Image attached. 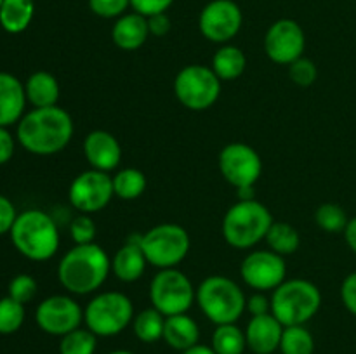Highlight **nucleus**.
Segmentation results:
<instances>
[{"instance_id":"6e6552de","label":"nucleus","mask_w":356,"mask_h":354,"mask_svg":"<svg viewBox=\"0 0 356 354\" xmlns=\"http://www.w3.org/2000/svg\"><path fill=\"white\" fill-rule=\"evenodd\" d=\"M141 248L149 266L156 269L177 267L190 253V233L176 222L156 224L143 233Z\"/></svg>"},{"instance_id":"f03ea898","label":"nucleus","mask_w":356,"mask_h":354,"mask_svg":"<svg viewBox=\"0 0 356 354\" xmlns=\"http://www.w3.org/2000/svg\"><path fill=\"white\" fill-rule=\"evenodd\" d=\"M111 259L101 245H73L58 264V281L70 295H92L106 283Z\"/></svg>"},{"instance_id":"4c0bfd02","label":"nucleus","mask_w":356,"mask_h":354,"mask_svg":"<svg viewBox=\"0 0 356 354\" xmlns=\"http://www.w3.org/2000/svg\"><path fill=\"white\" fill-rule=\"evenodd\" d=\"M172 3L174 0H131V7L134 9V12L141 14L145 17L153 16V14L167 12Z\"/></svg>"},{"instance_id":"79ce46f5","label":"nucleus","mask_w":356,"mask_h":354,"mask_svg":"<svg viewBox=\"0 0 356 354\" xmlns=\"http://www.w3.org/2000/svg\"><path fill=\"white\" fill-rule=\"evenodd\" d=\"M17 139L9 132V127H0V165L10 162L16 151Z\"/></svg>"},{"instance_id":"f8f14e48","label":"nucleus","mask_w":356,"mask_h":354,"mask_svg":"<svg viewBox=\"0 0 356 354\" xmlns=\"http://www.w3.org/2000/svg\"><path fill=\"white\" fill-rule=\"evenodd\" d=\"M218 167L221 176L235 189L256 186L263 176V158L245 142H229L219 151Z\"/></svg>"},{"instance_id":"f257e3e1","label":"nucleus","mask_w":356,"mask_h":354,"mask_svg":"<svg viewBox=\"0 0 356 354\" xmlns=\"http://www.w3.org/2000/svg\"><path fill=\"white\" fill-rule=\"evenodd\" d=\"M75 134L73 118L59 104L31 108L16 125V139L24 151L37 156H52L68 148Z\"/></svg>"},{"instance_id":"39448f33","label":"nucleus","mask_w":356,"mask_h":354,"mask_svg":"<svg viewBox=\"0 0 356 354\" xmlns=\"http://www.w3.org/2000/svg\"><path fill=\"white\" fill-rule=\"evenodd\" d=\"M195 302L202 314L218 326L236 323L242 318L245 312L247 295L233 278L225 274H211L197 287Z\"/></svg>"},{"instance_id":"6ab92c4d","label":"nucleus","mask_w":356,"mask_h":354,"mask_svg":"<svg viewBox=\"0 0 356 354\" xmlns=\"http://www.w3.org/2000/svg\"><path fill=\"white\" fill-rule=\"evenodd\" d=\"M24 83L16 75L0 71V127L17 125L26 113Z\"/></svg>"},{"instance_id":"b1692460","label":"nucleus","mask_w":356,"mask_h":354,"mask_svg":"<svg viewBox=\"0 0 356 354\" xmlns=\"http://www.w3.org/2000/svg\"><path fill=\"white\" fill-rule=\"evenodd\" d=\"M211 68L221 82L240 78L247 68L245 52L233 44L219 45V49L212 56Z\"/></svg>"},{"instance_id":"f3484780","label":"nucleus","mask_w":356,"mask_h":354,"mask_svg":"<svg viewBox=\"0 0 356 354\" xmlns=\"http://www.w3.org/2000/svg\"><path fill=\"white\" fill-rule=\"evenodd\" d=\"M82 151L90 169L106 174L117 170L122 163V156H124L118 139L111 132L103 130V128L90 130L86 135Z\"/></svg>"},{"instance_id":"473e14b6","label":"nucleus","mask_w":356,"mask_h":354,"mask_svg":"<svg viewBox=\"0 0 356 354\" xmlns=\"http://www.w3.org/2000/svg\"><path fill=\"white\" fill-rule=\"evenodd\" d=\"M26 319L24 304L14 301L9 295L0 298V335H13L23 326Z\"/></svg>"},{"instance_id":"49530a36","label":"nucleus","mask_w":356,"mask_h":354,"mask_svg":"<svg viewBox=\"0 0 356 354\" xmlns=\"http://www.w3.org/2000/svg\"><path fill=\"white\" fill-rule=\"evenodd\" d=\"M236 200H256V191H254V186L240 187V189H236Z\"/></svg>"},{"instance_id":"9b49d317","label":"nucleus","mask_w":356,"mask_h":354,"mask_svg":"<svg viewBox=\"0 0 356 354\" xmlns=\"http://www.w3.org/2000/svg\"><path fill=\"white\" fill-rule=\"evenodd\" d=\"M35 323L44 333L61 339L83 325V307L73 295H49L35 309Z\"/></svg>"},{"instance_id":"5701e85b","label":"nucleus","mask_w":356,"mask_h":354,"mask_svg":"<svg viewBox=\"0 0 356 354\" xmlns=\"http://www.w3.org/2000/svg\"><path fill=\"white\" fill-rule=\"evenodd\" d=\"M24 92H26L28 104L33 108H49L58 104L61 97V87L52 73L40 69L28 76L24 82Z\"/></svg>"},{"instance_id":"bb28decb","label":"nucleus","mask_w":356,"mask_h":354,"mask_svg":"<svg viewBox=\"0 0 356 354\" xmlns=\"http://www.w3.org/2000/svg\"><path fill=\"white\" fill-rule=\"evenodd\" d=\"M111 183H113L115 196L125 201L138 200L148 186L145 172L136 167H124V169L117 170L115 176H111Z\"/></svg>"},{"instance_id":"393cba45","label":"nucleus","mask_w":356,"mask_h":354,"mask_svg":"<svg viewBox=\"0 0 356 354\" xmlns=\"http://www.w3.org/2000/svg\"><path fill=\"white\" fill-rule=\"evenodd\" d=\"M35 0H3L0 6V26L10 35H19L31 24Z\"/></svg>"},{"instance_id":"a211bd4d","label":"nucleus","mask_w":356,"mask_h":354,"mask_svg":"<svg viewBox=\"0 0 356 354\" xmlns=\"http://www.w3.org/2000/svg\"><path fill=\"white\" fill-rule=\"evenodd\" d=\"M285 326L273 314L250 316L243 328L247 339V349L252 354H275L280 347L282 333Z\"/></svg>"},{"instance_id":"4be33fe9","label":"nucleus","mask_w":356,"mask_h":354,"mask_svg":"<svg viewBox=\"0 0 356 354\" xmlns=\"http://www.w3.org/2000/svg\"><path fill=\"white\" fill-rule=\"evenodd\" d=\"M162 340L170 349L183 353L200 342V326H198L197 319L191 318L188 312L167 316Z\"/></svg>"},{"instance_id":"cd10ccee","label":"nucleus","mask_w":356,"mask_h":354,"mask_svg":"<svg viewBox=\"0 0 356 354\" xmlns=\"http://www.w3.org/2000/svg\"><path fill=\"white\" fill-rule=\"evenodd\" d=\"M264 242H266L268 248L277 252L278 255L285 257L298 252L299 246H301V235H299L298 229L292 224H289V222L275 221L273 224H271Z\"/></svg>"},{"instance_id":"c756f323","label":"nucleus","mask_w":356,"mask_h":354,"mask_svg":"<svg viewBox=\"0 0 356 354\" xmlns=\"http://www.w3.org/2000/svg\"><path fill=\"white\" fill-rule=\"evenodd\" d=\"M315 337L306 325L285 326L280 340V354H315Z\"/></svg>"},{"instance_id":"4468645a","label":"nucleus","mask_w":356,"mask_h":354,"mask_svg":"<svg viewBox=\"0 0 356 354\" xmlns=\"http://www.w3.org/2000/svg\"><path fill=\"white\" fill-rule=\"evenodd\" d=\"M115 191L111 176L101 170H83L70 183L68 200L79 214H97L113 200Z\"/></svg>"},{"instance_id":"c03bdc74","label":"nucleus","mask_w":356,"mask_h":354,"mask_svg":"<svg viewBox=\"0 0 356 354\" xmlns=\"http://www.w3.org/2000/svg\"><path fill=\"white\" fill-rule=\"evenodd\" d=\"M343 235H344V239H346V245L350 246L351 252L356 253V215L355 217H350Z\"/></svg>"},{"instance_id":"aec40b11","label":"nucleus","mask_w":356,"mask_h":354,"mask_svg":"<svg viewBox=\"0 0 356 354\" xmlns=\"http://www.w3.org/2000/svg\"><path fill=\"white\" fill-rule=\"evenodd\" d=\"M152 37L148 30V17L138 12H125L115 19L111 28V40L122 51H138Z\"/></svg>"},{"instance_id":"a878e982","label":"nucleus","mask_w":356,"mask_h":354,"mask_svg":"<svg viewBox=\"0 0 356 354\" xmlns=\"http://www.w3.org/2000/svg\"><path fill=\"white\" fill-rule=\"evenodd\" d=\"M132 332L134 337L143 344H155L163 339L165 328V316L155 307H146L139 311L132 319Z\"/></svg>"},{"instance_id":"dca6fc26","label":"nucleus","mask_w":356,"mask_h":354,"mask_svg":"<svg viewBox=\"0 0 356 354\" xmlns=\"http://www.w3.org/2000/svg\"><path fill=\"white\" fill-rule=\"evenodd\" d=\"M306 35L301 24L294 19H278L264 35V52L277 65L289 66L305 56Z\"/></svg>"},{"instance_id":"37998d69","label":"nucleus","mask_w":356,"mask_h":354,"mask_svg":"<svg viewBox=\"0 0 356 354\" xmlns=\"http://www.w3.org/2000/svg\"><path fill=\"white\" fill-rule=\"evenodd\" d=\"M170 26H172V23H170V17L167 16V12L153 14L148 17V30L152 37H165L170 31Z\"/></svg>"},{"instance_id":"0eeeda50","label":"nucleus","mask_w":356,"mask_h":354,"mask_svg":"<svg viewBox=\"0 0 356 354\" xmlns=\"http://www.w3.org/2000/svg\"><path fill=\"white\" fill-rule=\"evenodd\" d=\"M136 311L132 298L118 290L97 292L83 307V326L97 339L117 337L132 325Z\"/></svg>"},{"instance_id":"a19ab883","label":"nucleus","mask_w":356,"mask_h":354,"mask_svg":"<svg viewBox=\"0 0 356 354\" xmlns=\"http://www.w3.org/2000/svg\"><path fill=\"white\" fill-rule=\"evenodd\" d=\"M16 217L17 210L13 201L3 196V194H0V236L10 233L14 222H16Z\"/></svg>"},{"instance_id":"c85d7f7f","label":"nucleus","mask_w":356,"mask_h":354,"mask_svg":"<svg viewBox=\"0 0 356 354\" xmlns=\"http://www.w3.org/2000/svg\"><path fill=\"white\" fill-rule=\"evenodd\" d=\"M211 346L216 354H245V332L236 323L218 325L212 332Z\"/></svg>"},{"instance_id":"72a5a7b5","label":"nucleus","mask_w":356,"mask_h":354,"mask_svg":"<svg viewBox=\"0 0 356 354\" xmlns=\"http://www.w3.org/2000/svg\"><path fill=\"white\" fill-rule=\"evenodd\" d=\"M68 231L73 245H87V243L96 242L97 226L92 215L79 214L70 221Z\"/></svg>"},{"instance_id":"c9c22d12","label":"nucleus","mask_w":356,"mask_h":354,"mask_svg":"<svg viewBox=\"0 0 356 354\" xmlns=\"http://www.w3.org/2000/svg\"><path fill=\"white\" fill-rule=\"evenodd\" d=\"M289 76L296 85L312 87L318 78V68H316L313 59L302 56V58L296 59L294 62L289 65Z\"/></svg>"},{"instance_id":"423d86ee","label":"nucleus","mask_w":356,"mask_h":354,"mask_svg":"<svg viewBox=\"0 0 356 354\" xmlns=\"http://www.w3.org/2000/svg\"><path fill=\"white\" fill-rule=\"evenodd\" d=\"M322 292L313 281L291 278L271 292V314L284 326L306 325L322 307Z\"/></svg>"},{"instance_id":"7ed1b4c3","label":"nucleus","mask_w":356,"mask_h":354,"mask_svg":"<svg viewBox=\"0 0 356 354\" xmlns=\"http://www.w3.org/2000/svg\"><path fill=\"white\" fill-rule=\"evenodd\" d=\"M9 236L14 248L33 262L51 260L61 245L58 222L51 214L40 208L19 212Z\"/></svg>"},{"instance_id":"7c9ffc66","label":"nucleus","mask_w":356,"mask_h":354,"mask_svg":"<svg viewBox=\"0 0 356 354\" xmlns=\"http://www.w3.org/2000/svg\"><path fill=\"white\" fill-rule=\"evenodd\" d=\"M97 337L86 326L73 330L59 339V354H96Z\"/></svg>"},{"instance_id":"f704fd0d","label":"nucleus","mask_w":356,"mask_h":354,"mask_svg":"<svg viewBox=\"0 0 356 354\" xmlns=\"http://www.w3.org/2000/svg\"><path fill=\"white\" fill-rule=\"evenodd\" d=\"M38 292V283L33 276L30 274H16V276L10 280L9 283V297L14 298V301L21 302V304L26 305L28 302L33 301L37 297Z\"/></svg>"},{"instance_id":"2f4dec72","label":"nucleus","mask_w":356,"mask_h":354,"mask_svg":"<svg viewBox=\"0 0 356 354\" xmlns=\"http://www.w3.org/2000/svg\"><path fill=\"white\" fill-rule=\"evenodd\" d=\"M348 217L346 210L337 203H322L315 210V222L322 231L336 235V233H344L346 229Z\"/></svg>"},{"instance_id":"20e7f679","label":"nucleus","mask_w":356,"mask_h":354,"mask_svg":"<svg viewBox=\"0 0 356 354\" xmlns=\"http://www.w3.org/2000/svg\"><path fill=\"white\" fill-rule=\"evenodd\" d=\"M273 222V215L264 203L257 200H236L222 219V238L232 248L252 250L264 242Z\"/></svg>"},{"instance_id":"e433bc0d","label":"nucleus","mask_w":356,"mask_h":354,"mask_svg":"<svg viewBox=\"0 0 356 354\" xmlns=\"http://www.w3.org/2000/svg\"><path fill=\"white\" fill-rule=\"evenodd\" d=\"M131 7V0H89L90 12L103 19H118Z\"/></svg>"},{"instance_id":"09e8293b","label":"nucleus","mask_w":356,"mask_h":354,"mask_svg":"<svg viewBox=\"0 0 356 354\" xmlns=\"http://www.w3.org/2000/svg\"><path fill=\"white\" fill-rule=\"evenodd\" d=\"M2 2H3V0H0V6H2Z\"/></svg>"},{"instance_id":"412c9836","label":"nucleus","mask_w":356,"mask_h":354,"mask_svg":"<svg viewBox=\"0 0 356 354\" xmlns=\"http://www.w3.org/2000/svg\"><path fill=\"white\" fill-rule=\"evenodd\" d=\"M148 266L139 243L125 242L111 257V274L122 283H134L141 280Z\"/></svg>"},{"instance_id":"ea45409f","label":"nucleus","mask_w":356,"mask_h":354,"mask_svg":"<svg viewBox=\"0 0 356 354\" xmlns=\"http://www.w3.org/2000/svg\"><path fill=\"white\" fill-rule=\"evenodd\" d=\"M245 312L250 316H263L271 312V297H268L264 292H254L247 297Z\"/></svg>"},{"instance_id":"9d476101","label":"nucleus","mask_w":356,"mask_h":354,"mask_svg":"<svg viewBox=\"0 0 356 354\" xmlns=\"http://www.w3.org/2000/svg\"><path fill=\"white\" fill-rule=\"evenodd\" d=\"M174 96L190 111H205L221 97V80L205 65H188L174 78Z\"/></svg>"},{"instance_id":"a18cd8bd","label":"nucleus","mask_w":356,"mask_h":354,"mask_svg":"<svg viewBox=\"0 0 356 354\" xmlns=\"http://www.w3.org/2000/svg\"><path fill=\"white\" fill-rule=\"evenodd\" d=\"M181 354H216V351L212 349V346H207V344H195L190 349L183 351Z\"/></svg>"},{"instance_id":"2eb2a0df","label":"nucleus","mask_w":356,"mask_h":354,"mask_svg":"<svg viewBox=\"0 0 356 354\" xmlns=\"http://www.w3.org/2000/svg\"><path fill=\"white\" fill-rule=\"evenodd\" d=\"M243 14L235 0H211L198 16L202 37L212 44H229L240 33Z\"/></svg>"},{"instance_id":"1a4fd4ad","label":"nucleus","mask_w":356,"mask_h":354,"mask_svg":"<svg viewBox=\"0 0 356 354\" xmlns=\"http://www.w3.org/2000/svg\"><path fill=\"white\" fill-rule=\"evenodd\" d=\"M197 297L193 281L177 267L159 269L149 281V302L152 307L163 316L184 314L190 311Z\"/></svg>"},{"instance_id":"ddd939ff","label":"nucleus","mask_w":356,"mask_h":354,"mask_svg":"<svg viewBox=\"0 0 356 354\" xmlns=\"http://www.w3.org/2000/svg\"><path fill=\"white\" fill-rule=\"evenodd\" d=\"M240 276L254 292L268 294L287 280V262L273 250L252 248L240 264Z\"/></svg>"},{"instance_id":"58836bf2","label":"nucleus","mask_w":356,"mask_h":354,"mask_svg":"<svg viewBox=\"0 0 356 354\" xmlns=\"http://www.w3.org/2000/svg\"><path fill=\"white\" fill-rule=\"evenodd\" d=\"M341 302L348 312L356 316V271L348 274L341 283Z\"/></svg>"},{"instance_id":"de8ad7c7","label":"nucleus","mask_w":356,"mask_h":354,"mask_svg":"<svg viewBox=\"0 0 356 354\" xmlns=\"http://www.w3.org/2000/svg\"><path fill=\"white\" fill-rule=\"evenodd\" d=\"M106 354H136V353H132V351H129V349H113Z\"/></svg>"}]
</instances>
